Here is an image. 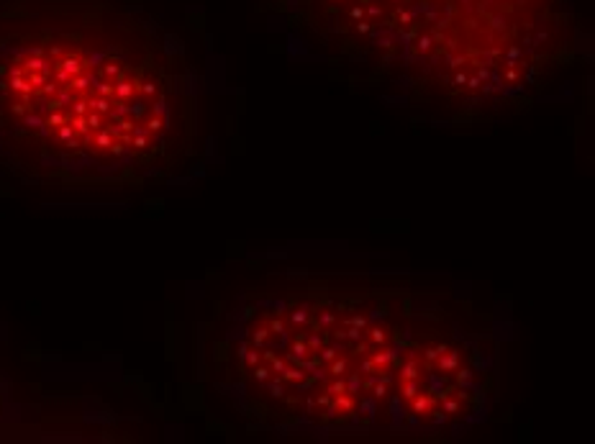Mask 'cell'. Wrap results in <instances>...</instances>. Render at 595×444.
<instances>
[{"label": "cell", "mask_w": 595, "mask_h": 444, "mask_svg": "<svg viewBox=\"0 0 595 444\" xmlns=\"http://www.w3.org/2000/svg\"><path fill=\"white\" fill-rule=\"evenodd\" d=\"M239 416L277 434L441 437L498 393V336L446 295L390 277L282 275L244 290L213 347Z\"/></svg>", "instance_id": "6da1fadb"}, {"label": "cell", "mask_w": 595, "mask_h": 444, "mask_svg": "<svg viewBox=\"0 0 595 444\" xmlns=\"http://www.w3.org/2000/svg\"><path fill=\"white\" fill-rule=\"evenodd\" d=\"M329 62L421 105L518 103L570 67L575 0H259Z\"/></svg>", "instance_id": "7a4b0ae2"}]
</instances>
